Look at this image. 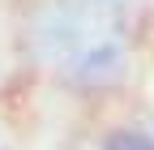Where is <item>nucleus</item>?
<instances>
[{"instance_id": "1", "label": "nucleus", "mask_w": 154, "mask_h": 150, "mask_svg": "<svg viewBox=\"0 0 154 150\" xmlns=\"http://www.w3.org/2000/svg\"><path fill=\"white\" fill-rule=\"evenodd\" d=\"M124 69H128V52L120 39H99V43H90L82 47L69 60V77L82 86V90H107L124 77Z\"/></svg>"}, {"instance_id": "2", "label": "nucleus", "mask_w": 154, "mask_h": 150, "mask_svg": "<svg viewBox=\"0 0 154 150\" xmlns=\"http://www.w3.org/2000/svg\"><path fill=\"white\" fill-rule=\"evenodd\" d=\"M99 150H154V133L150 129H116L103 137Z\"/></svg>"}]
</instances>
